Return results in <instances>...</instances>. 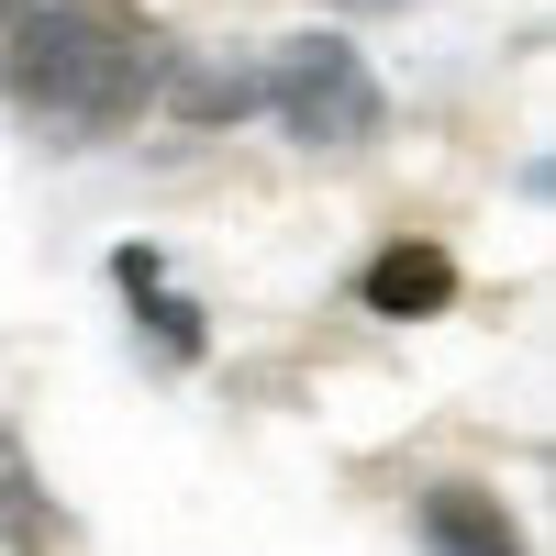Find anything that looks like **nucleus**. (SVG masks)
<instances>
[{
  "label": "nucleus",
  "mask_w": 556,
  "mask_h": 556,
  "mask_svg": "<svg viewBox=\"0 0 556 556\" xmlns=\"http://www.w3.org/2000/svg\"><path fill=\"white\" fill-rule=\"evenodd\" d=\"M0 78L12 101L45 123H78V134H112L156 101L167 78V45L146 34L134 0H34V12L0 34Z\"/></svg>",
  "instance_id": "nucleus-1"
},
{
  "label": "nucleus",
  "mask_w": 556,
  "mask_h": 556,
  "mask_svg": "<svg viewBox=\"0 0 556 556\" xmlns=\"http://www.w3.org/2000/svg\"><path fill=\"white\" fill-rule=\"evenodd\" d=\"M256 101L290 123L301 146H367L379 112H390L379 78H367V56H356L345 34H290V45L256 67Z\"/></svg>",
  "instance_id": "nucleus-2"
},
{
  "label": "nucleus",
  "mask_w": 556,
  "mask_h": 556,
  "mask_svg": "<svg viewBox=\"0 0 556 556\" xmlns=\"http://www.w3.org/2000/svg\"><path fill=\"white\" fill-rule=\"evenodd\" d=\"M0 545L12 556H78L67 545V513H56V490L34 479V445L0 424Z\"/></svg>",
  "instance_id": "nucleus-3"
},
{
  "label": "nucleus",
  "mask_w": 556,
  "mask_h": 556,
  "mask_svg": "<svg viewBox=\"0 0 556 556\" xmlns=\"http://www.w3.org/2000/svg\"><path fill=\"white\" fill-rule=\"evenodd\" d=\"M424 545H434V556H534V545L513 534V513H501L490 490H468V479L424 490Z\"/></svg>",
  "instance_id": "nucleus-4"
},
{
  "label": "nucleus",
  "mask_w": 556,
  "mask_h": 556,
  "mask_svg": "<svg viewBox=\"0 0 556 556\" xmlns=\"http://www.w3.org/2000/svg\"><path fill=\"white\" fill-rule=\"evenodd\" d=\"M367 312H390V323H424V312H445L456 301V256L445 245H390V256H367Z\"/></svg>",
  "instance_id": "nucleus-5"
},
{
  "label": "nucleus",
  "mask_w": 556,
  "mask_h": 556,
  "mask_svg": "<svg viewBox=\"0 0 556 556\" xmlns=\"http://www.w3.org/2000/svg\"><path fill=\"white\" fill-rule=\"evenodd\" d=\"M123 290L146 301V312H156V334H167V356H201V323H190V301L167 290V267H156L146 245H123Z\"/></svg>",
  "instance_id": "nucleus-6"
},
{
  "label": "nucleus",
  "mask_w": 556,
  "mask_h": 556,
  "mask_svg": "<svg viewBox=\"0 0 556 556\" xmlns=\"http://www.w3.org/2000/svg\"><path fill=\"white\" fill-rule=\"evenodd\" d=\"M178 112H190V123L256 112V67H190V78H178Z\"/></svg>",
  "instance_id": "nucleus-7"
},
{
  "label": "nucleus",
  "mask_w": 556,
  "mask_h": 556,
  "mask_svg": "<svg viewBox=\"0 0 556 556\" xmlns=\"http://www.w3.org/2000/svg\"><path fill=\"white\" fill-rule=\"evenodd\" d=\"M334 12H401V0H334Z\"/></svg>",
  "instance_id": "nucleus-8"
},
{
  "label": "nucleus",
  "mask_w": 556,
  "mask_h": 556,
  "mask_svg": "<svg viewBox=\"0 0 556 556\" xmlns=\"http://www.w3.org/2000/svg\"><path fill=\"white\" fill-rule=\"evenodd\" d=\"M23 12H34V0H0V34H12V23H23Z\"/></svg>",
  "instance_id": "nucleus-9"
}]
</instances>
